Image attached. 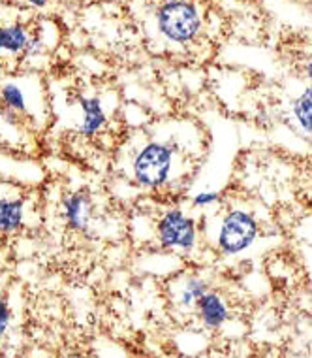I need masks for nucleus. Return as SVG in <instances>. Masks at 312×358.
Listing matches in <instances>:
<instances>
[{
	"label": "nucleus",
	"instance_id": "obj_5",
	"mask_svg": "<svg viewBox=\"0 0 312 358\" xmlns=\"http://www.w3.org/2000/svg\"><path fill=\"white\" fill-rule=\"evenodd\" d=\"M209 290V281L198 272H181L170 281V303L179 315L194 313L198 300Z\"/></svg>",
	"mask_w": 312,
	"mask_h": 358
},
{
	"label": "nucleus",
	"instance_id": "obj_17",
	"mask_svg": "<svg viewBox=\"0 0 312 358\" xmlns=\"http://www.w3.org/2000/svg\"><path fill=\"white\" fill-rule=\"evenodd\" d=\"M0 87H2V78H0Z\"/></svg>",
	"mask_w": 312,
	"mask_h": 358
},
{
	"label": "nucleus",
	"instance_id": "obj_15",
	"mask_svg": "<svg viewBox=\"0 0 312 358\" xmlns=\"http://www.w3.org/2000/svg\"><path fill=\"white\" fill-rule=\"evenodd\" d=\"M27 6L32 8V10H45V8L50 6L51 0H23Z\"/></svg>",
	"mask_w": 312,
	"mask_h": 358
},
{
	"label": "nucleus",
	"instance_id": "obj_11",
	"mask_svg": "<svg viewBox=\"0 0 312 358\" xmlns=\"http://www.w3.org/2000/svg\"><path fill=\"white\" fill-rule=\"evenodd\" d=\"M32 32L25 23H4L0 25V57L17 59L23 57Z\"/></svg>",
	"mask_w": 312,
	"mask_h": 358
},
{
	"label": "nucleus",
	"instance_id": "obj_6",
	"mask_svg": "<svg viewBox=\"0 0 312 358\" xmlns=\"http://www.w3.org/2000/svg\"><path fill=\"white\" fill-rule=\"evenodd\" d=\"M0 104L17 117H34L36 115V80L32 78H13L2 81L0 87Z\"/></svg>",
	"mask_w": 312,
	"mask_h": 358
},
{
	"label": "nucleus",
	"instance_id": "obj_12",
	"mask_svg": "<svg viewBox=\"0 0 312 358\" xmlns=\"http://www.w3.org/2000/svg\"><path fill=\"white\" fill-rule=\"evenodd\" d=\"M292 119L301 134L312 138V85L305 87L292 100Z\"/></svg>",
	"mask_w": 312,
	"mask_h": 358
},
{
	"label": "nucleus",
	"instance_id": "obj_10",
	"mask_svg": "<svg viewBox=\"0 0 312 358\" xmlns=\"http://www.w3.org/2000/svg\"><path fill=\"white\" fill-rule=\"evenodd\" d=\"M29 206L23 196L0 194V236L17 234L25 229Z\"/></svg>",
	"mask_w": 312,
	"mask_h": 358
},
{
	"label": "nucleus",
	"instance_id": "obj_14",
	"mask_svg": "<svg viewBox=\"0 0 312 358\" xmlns=\"http://www.w3.org/2000/svg\"><path fill=\"white\" fill-rule=\"evenodd\" d=\"M12 322H13V311L12 308H10V302H8L6 298L0 296V340L10 332Z\"/></svg>",
	"mask_w": 312,
	"mask_h": 358
},
{
	"label": "nucleus",
	"instance_id": "obj_2",
	"mask_svg": "<svg viewBox=\"0 0 312 358\" xmlns=\"http://www.w3.org/2000/svg\"><path fill=\"white\" fill-rule=\"evenodd\" d=\"M154 29L170 45H188L203 31V13L194 0H162L154 10Z\"/></svg>",
	"mask_w": 312,
	"mask_h": 358
},
{
	"label": "nucleus",
	"instance_id": "obj_4",
	"mask_svg": "<svg viewBox=\"0 0 312 358\" xmlns=\"http://www.w3.org/2000/svg\"><path fill=\"white\" fill-rule=\"evenodd\" d=\"M260 236V221L246 208H230L218 221L214 245L224 257H235L248 251Z\"/></svg>",
	"mask_w": 312,
	"mask_h": 358
},
{
	"label": "nucleus",
	"instance_id": "obj_13",
	"mask_svg": "<svg viewBox=\"0 0 312 358\" xmlns=\"http://www.w3.org/2000/svg\"><path fill=\"white\" fill-rule=\"evenodd\" d=\"M221 192L216 191H200L196 192L192 200H190V204L194 206L196 210H209V208H214L216 204H221Z\"/></svg>",
	"mask_w": 312,
	"mask_h": 358
},
{
	"label": "nucleus",
	"instance_id": "obj_8",
	"mask_svg": "<svg viewBox=\"0 0 312 358\" xmlns=\"http://www.w3.org/2000/svg\"><path fill=\"white\" fill-rule=\"evenodd\" d=\"M94 200L89 192L75 191L68 192L61 198V213L64 224L74 232L85 234L89 232L94 219Z\"/></svg>",
	"mask_w": 312,
	"mask_h": 358
},
{
	"label": "nucleus",
	"instance_id": "obj_16",
	"mask_svg": "<svg viewBox=\"0 0 312 358\" xmlns=\"http://www.w3.org/2000/svg\"><path fill=\"white\" fill-rule=\"evenodd\" d=\"M303 72H305V78L309 81H311V85H312V61H309L305 64V69H303Z\"/></svg>",
	"mask_w": 312,
	"mask_h": 358
},
{
	"label": "nucleus",
	"instance_id": "obj_9",
	"mask_svg": "<svg viewBox=\"0 0 312 358\" xmlns=\"http://www.w3.org/2000/svg\"><path fill=\"white\" fill-rule=\"evenodd\" d=\"M194 315L205 330L216 332L226 327V322L232 319V309L228 303L226 296L218 290L209 289L194 308Z\"/></svg>",
	"mask_w": 312,
	"mask_h": 358
},
{
	"label": "nucleus",
	"instance_id": "obj_3",
	"mask_svg": "<svg viewBox=\"0 0 312 358\" xmlns=\"http://www.w3.org/2000/svg\"><path fill=\"white\" fill-rule=\"evenodd\" d=\"M153 232L158 248L173 257H190L200 245L198 221L179 206H168L160 211Z\"/></svg>",
	"mask_w": 312,
	"mask_h": 358
},
{
	"label": "nucleus",
	"instance_id": "obj_7",
	"mask_svg": "<svg viewBox=\"0 0 312 358\" xmlns=\"http://www.w3.org/2000/svg\"><path fill=\"white\" fill-rule=\"evenodd\" d=\"M77 110H80V117H77V134L81 138L100 136L110 123V113L105 108V102L98 94H81L75 100Z\"/></svg>",
	"mask_w": 312,
	"mask_h": 358
},
{
	"label": "nucleus",
	"instance_id": "obj_1",
	"mask_svg": "<svg viewBox=\"0 0 312 358\" xmlns=\"http://www.w3.org/2000/svg\"><path fill=\"white\" fill-rule=\"evenodd\" d=\"M184 123L170 121L160 124L162 134H141L138 142L126 149L124 176L130 185L143 192L170 191L190 172L192 151L184 143Z\"/></svg>",
	"mask_w": 312,
	"mask_h": 358
}]
</instances>
